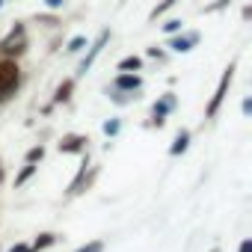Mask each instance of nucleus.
Returning a JSON list of instances; mask_svg holds the SVG:
<instances>
[{"mask_svg":"<svg viewBox=\"0 0 252 252\" xmlns=\"http://www.w3.org/2000/svg\"><path fill=\"white\" fill-rule=\"evenodd\" d=\"M21 86V68H18V60H9L3 57L0 60V104H6Z\"/></svg>","mask_w":252,"mask_h":252,"instance_id":"obj_1","label":"nucleus"},{"mask_svg":"<svg viewBox=\"0 0 252 252\" xmlns=\"http://www.w3.org/2000/svg\"><path fill=\"white\" fill-rule=\"evenodd\" d=\"M0 54L9 57V60H18V57L27 54V27H24L21 21H15L12 30L0 39Z\"/></svg>","mask_w":252,"mask_h":252,"instance_id":"obj_2","label":"nucleus"},{"mask_svg":"<svg viewBox=\"0 0 252 252\" xmlns=\"http://www.w3.org/2000/svg\"><path fill=\"white\" fill-rule=\"evenodd\" d=\"M234 71H237V60H231V63L225 65V71H222V77H220V83H217V89H214L211 101H208V110H205V116H208V119H217V113H220V107H222V101H225L228 89H231Z\"/></svg>","mask_w":252,"mask_h":252,"instance_id":"obj_3","label":"nucleus"},{"mask_svg":"<svg viewBox=\"0 0 252 252\" xmlns=\"http://www.w3.org/2000/svg\"><path fill=\"white\" fill-rule=\"evenodd\" d=\"M110 36H113V33H110V30L104 27V30L98 33V39H95L92 45H86L89 51H86V57L80 60V65H77V74H80V77H83V74H86V71H89V68L95 65V60H98V57H101V51L107 48V42H110Z\"/></svg>","mask_w":252,"mask_h":252,"instance_id":"obj_4","label":"nucleus"},{"mask_svg":"<svg viewBox=\"0 0 252 252\" xmlns=\"http://www.w3.org/2000/svg\"><path fill=\"white\" fill-rule=\"evenodd\" d=\"M199 30H178V33H172L169 36V42H166V48L172 51V54H190L196 45H199Z\"/></svg>","mask_w":252,"mask_h":252,"instance_id":"obj_5","label":"nucleus"},{"mask_svg":"<svg viewBox=\"0 0 252 252\" xmlns=\"http://www.w3.org/2000/svg\"><path fill=\"white\" fill-rule=\"evenodd\" d=\"M178 107V98H175V92H163L155 104H152V125L155 128H163V122H166V116L172 113Z\"/></svg>","mask_w":252,"mask_h":252,"instance_id":"obj_6","label":"nucleus"},{"mask_svg":"<svg viewBox=\"0 0 252 252\" xmlns=\"http://www.w3.org/2000/svg\"><path fill=\"white\" fill-rule=\"evenodd\" d=\"M86 166H89V149L83 152V160H80V172H77V178L71 181V187H68V196H80V193H83V190H86V187L95 181L98 169L92 166V169H89V175H86Z\"/></svg>","mask_w":252,"mask_h":252,"instance_id":"obj_7","label":"nucleus"},{"mask_svg":"<svg viewBox=\"0 0 252 252\" xmlns=\"http://www.w3.org/2000/svg\"><path fill=\"white\" fill-rule=\"evenodd\" d=\"M57 149L63 155H83L89 149V137L86 134H63V140L57 143Z\"/></svg>","mask_w":252,"mask_h":252,"instance_id":"obj_8","label":"nucleus"},{"mask_svg":"<svg viewBox=\"0 0 252 252\" xmlns=\"http://www.w3.org/2000/svg\"><path fill=\"white\" fill-rule=\"evenodd\" d=\"M113 89H119V92H140L143 89V77L137 71H119L116 80H113Z\"/></svg>","mask_w":252,"mask_h":252,"instance_id":"obj_9","label":"nucleus"},{"mask_svg":"<svg viewBox=\"0 0 252 252\" xmlns=\"http://www.w3.org/2000/svg\"><path fill=\"white\" fill-rule=\"evenodd\" d=\"M74 77H65L60 86H57V92H54V104H68L71 101V92H74Z\"/></svg>","mask_w":252,"mask_h":252,"instance_id":"obj_10","label":"nucleus"},{"mask_svg":"<svg viewBox=\"0 0 252 252\" xmlns=\"http://www.w3.org/2000/svg\"><path fill=\"white\" fill-rule=\"evenodd\" d=\"M187 149H190V131H187V128H181V131L175 134V143L169 146V155H172V158H178V155H184Z\"/></svg>","mask_w":252,"mask_h":252,"instance_id":"obj_11","label":"nucleus"},{"mask_svg":"<svg viewBox=\"0 0 252 252\" xmlns=\"http://www.w3.org/2000/svg\"><path fill=\"white\" fill-rule=\"evenodd\" d=\"M107 98H110V101H116L119 107H125V104L137 101V98H140V92H119V89H107Z\"/></svg>","mask_w":252,"mask_h":252,"instance_id":"obj_12","label":"nucleus"},{"mask_svg":"<svg viewBox=\"0 0 252 252\" xmlns=\"http://www.w3.org/2000/svg\"><path fill=\"white\" fill-rule=\"evenodd\" d=\"M119 71H143V57L131 54V57L119 60Z\"/></svg>","mask_w":252,"mask_h":252,"instance_id":"obj_13","label":"nucleus"},{"mask_svg":"<svg viewBox=\"0 0 252 252\" xmlns=\"http://www.w3.org/2000/svg\"><path fill=\"white\" fill-rule=\"evenodd\" d=\"M54 243H57V234H51V231H42V234L33 240V246H30V249H33V252H39V249H48V246H54Z\"/></svg>","mask_w":252,"mask_h":252,"instance_id":"obj_14","label":"nucleus"},{"mask_svg":"<svg viewBox=\"0 0 252 252\" xmlns=\"http://www.w3.org/2000/svg\"><path fill=\"white\" fill-rule=\"evenodd\" d=\"M175 3H178V0H160V3H158L152 12H149V21H158V18H160V15H166V12H169Z\"/></svg>","mask_w":252,"mask_h":252,"instance_id":"obj_15","label":"nucleus"},{"mask_svg":"<svg viewBox=\"0 0 252 252\" xmlns=\"http://www.w3.org/2000/svg\"><path fill=\"white\" fill-rule=\"evenodd\" d=\"M33 175H36V163H27V166H24V169L15 175V187H24V184H27Z\"/></svg>","mask_w":252,"mask_h":252,"instance_id":"obj_16","label":"nucleus"},{"mask_svg":"<svg viewBox=\"0 0 252 252\" xmlns=\"http://www.w3.org/2000/svg\"><path fill=\"white\" fill-rule=\"evenodd\" d=\"M225 6H231V0H214V3H208V6H202L199 12H202V15H214V12H222Z\"/></svg>","mask_w":252,"mask_h":252,"instance_id":"obj_17","label":"nucleus"},{"mask_svg":"<svg viewBox=\"0 0 252 252\" xmlns=\"http://www.w3.org/2000/svg\"><path fill=\"white\" fill-rule=\"evenodd\" d=\"M86 45H89L86 36H74V39H68V48H65V51H68V54H80Z\"/></svg>","mask_w":252,"mask_h":252,"instance_id":"obj_18","label":"nucleus"},{"mask_svg":"<svg viewBox=\"0 0 252 252\" xmlns=\"http://www.w3.org/2000/svg\"><path fill=\"white\" fill-rule=\"evenodd\" d=\"M119 131H122V122H119V119H107V122H104V134H107V137H116Z\"/></svg>","mask_w":252,"mask_h":252,"instance_id":"obj_19","label":"nucleus"},{"mask_svg":"<svg viewBox=\"0 0 252 252\" xmlns=\"http://www.w3.org/2000/svg\"><path fill=\"white\" fill-rule=\"evenodd\" d=\"M178 30H184V21H181V18H169V21L163 24V33H166V36H172V33H178Z\"/></svg>","mask_w":252,"mask_h":252,"instance_id":"obj_20","label":"nucleus"},{"mask_svg":"<svg viewBox=\"0 0 252 252\" xmlns=\"http://www.w3.org/2000/svg\"><path fill=\"white\" fill-rule=\"evenodd\" d=\"M45 158V146H33L30 152H27V163H39Z\"/></svg>","mask_w":252,"mask_h":252,"instance_id":"obj_21","label":"nucleus"},{"mask_svg":"<svg viewBox=\"0 0 252 252\" xmlns=\"http://www.w3.org/2000/svg\"><path fill=\"white\" fill-rule=\"evenodd\" d=\"M33 21H36V24H48V27H57V24H60L57 15H36Z\"/></svg>","mask_w":252,"mask_h":252,"instance_id":"obj_22","label":"nucleus"},{"mask_svg":"<svg viewBox=\"0 0 252 252\" xmlns=\"http://www.w3.org/2000/svg\"><path fill=\"white\" fill-rule=\"evenodd\" d=\"M146 57H152V60H158V63H163V60H166V51H160V48L155 45V48H149V51H146Z\"/></svg>","mask_w":252,"mask_h":252,"instance_id":"obj_23","label":"nucleus"},{"mask_svg":"<svg viewBox=\"0 0 252 252\" xmlns=\"http://www.w3.org/2000/svg\"><path fill=\"white\" fill-rule=\"evenodd\" d=\"M77 252H104V243H101V240H92V243H86V246H80Z\"/></svg>","mask_w":252,"mask_h":252,"instance_id":"obj_24","label":"nucleus"},{"mask_svg":"<svg viewBox=\"0 0 252 252\" xmlns=\"http://www.w3.org/2000/svg\"><path fill=\"white\" fill-rule=\"evenodd\" d=\"M45 6L57 12V9H63V6H65V0H45Z\"/></svg>","mask_w":252,"mask_h":252,"instance_id":"obj_25","label":"nucleus"},{"mask_svg":"<svg viewBox=\"0 0 252 252\" xmlns=\"http://www.w3.org/2000/svg\"><path fill=\"white\" fill-rule=\"evenodd\" d=\"M6 252H33V249H30V243H15V246L6 249Z\"/></svg>","mask_w":252,"mask_h":252,"instance_id":"obj_26","label":"nucleus"},{"mask_svg":"<svg viewBox=\"0 0 252 252\" xmlns=\"http://www.w3.org/2000/svg\"><path fill=\"white\" fill-rule=\"evenodd\" d=\"M243 116H252V98H243Z\"/></svg>","mask_w":252,"mask_h":252,"instance_id":"obj_27","label":"nucleus"},{"mask_svg":"<svg viewBox=\"0 0 252 252\" xmlns=\"http://www.w3.org/2000/svg\"><path fill=\"white\" fill-rule=\"evenodd\" d=\"M237 252H252V240H249V237H246V240H243V243H240V249H237Z\"/></svg>","mask_w":252,"mask_h":252,"instance_id":"obj_28","label":"nucleus"},{"mask_svg":"<svg viewBox=\"0 0 252 252\" xmlns=\"http://www.w3.org/2000/svg\"><path fill=\"white\" fill-rule=\"evenodd\" d=\"M3 178H6V172H3V163H0V184H3Z\"/></svg>","mask_w":252,"mask_h":252,"instance_id":"obj_29","label":"nucleus"},{"mask_svg":"<svg viewBox=\"0 0 252 252\" xmlns=\"http://www.w3.org/2000/svg\"><path fill=\"white\" fill-rule=\"evenodd\" d=\"M3 3H6V0H0V6H3Z\"/></svg>","mask_w":252,"mask_h":252,"instance_id":"obj_30","label":"nucleus"}]
</instances>
